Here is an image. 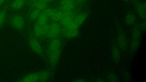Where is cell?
Wrapping results in <instances>:
<instances>
[{
	"label": "cell",
	"instance_id": "6da1fadb",
	"mask_svg": "<svg viewBox=\"0 0 146 82\" xmlns=\"http://www.w3.org/2000/svg\"><path fill=\"white\" fill-rule=\"evenodd\" d=\"M8 21L10 25L19 31H23L25 27V20L24 17L19 12H15L8 17Z\"/></svg>",
	"mask_w": 146,
	"mask_h": 82
},
{
	"label": "cell",
	"instance_id": "7a4b0ae2",
	"mask_svg": "<svg viewBox=\"0 0 146 82\" xmlns=\"http://www.w3.org/2000/svg\"><path fill=\"white\" fill-rule=\"evenodd\" d=\"M62 27L60 24L57 22H53L49 24L45 36L51 39L58 38L62 32Z\"/></svg>",
	"mask_w": 146,
	"mask_h": 82
},
{
	"label": "cell",
	"instance_id": "3957f363",
	"mask_svg": "<svg viewBox=\"0 0 146 82\" xmlns=\"http://www.w3.org/2000/svg\"><path fill=\"white\" fill-rule=\"evenodd\" d=\"M28 43L30 48L35 52L39 56L43 55L42 47L36 37L30 35L28 38Z\"/></svg>",
	"mask_w": 146,
	"mask_h": 82
},
{
	"label": "cell",
	"instance_id": "277c9868",
	"mask_svg": "<svg viewBox=\"0 0 146 82\" xmlns=\"http://www.w3.org/2000/svg\"><path fill=\"white\" fill-rule=\"evenodd\" d=\"M49 24L47 23L41 25L36 22L33 27V34L34 36L36 38L45 36L48 29Z\"/></svg>",
	"mask_w": 146,
	"mask_h": 82
},
{
	"label": "cell",
	"instance_id": "5b68a950",
	"mask_svg": "<svg viewBox=\"0 0 146 82\" xmlns=\"http://www.w3.org/2000/svg\"><path fill=\"white\" fill-rule=\"evenodd\" d=\"M135 7L138 15L143 20L146 17V5L145 2H141L137 0H133Z\"/></svg>",
	"mask_w": 146,
	"mask_h": 82
},
{
	"label": "cell",
	"instance_id": "8992f818",
	"mask_svg": "<svg viewBox=\"0 0 146 82\" xmlns=\"http://www.w3.org/2000/svg\"><path fill=\"white\" fill-rule=\"evenodd\" d=\"M26 3L25 0H13L11 2L8 4L9 11H19L25 6Z\"/></svg>",
	"mask_w": 146,
	"mask_h": 82
},
{
	"label": "cell",
	"instance_id": "52a82bcc",
	"mask_svg": "<svg viewBox=\"0 0 146 82\" xmlns=\"http://www.w3.org/2000/svg\"><path fill=\"white\" fill-rule=\"evenodd\" d=\"M62 45V41L58 37L51 39L48 45V53L61 49Z\"/></svg>",
	"mask_w": 146,
	"mask_h": 82
},
{
	"label": "cell",
	"instance_id": "ba28073f",
	"mask_svg": "<svg viewBox=\"0 0 146 82\" xmlns=\"http://www.w3.org/2000/svg\"><path fill=\"white\" fill-rule=\"evenodd\" d=\"M8 4L0 9V29L4 26L8 18Z\"/></svg>",
	"mask_w": 146,
	"mask_h": 82
},
{
	"label": "cell",
	"instance_id": "9c48e42d",
	"mask_svg": "<svg viewBox=\"0 0 146 82\" xmlns=\"http://www.w3.org/2000/svg\"><path fill=\"white\" fill-rule=\"evenodd\" d=\"M61 49L48 53V58L50 64L53 66L56 65L60 58Z\"/></svg>",
	"mask_w": 146,
	"mask_h": 82
},
{
	"label": "cell",
	"instance_id": "30bf717a",
	"mask_svg": "<svg viewBox=\"0 0 146 82\" xmlns=\"http://www.w3.org/2000/svg\"><path fill=\"white\" fill-rule=\"evenodd\" d=\"M76 15L72 11L63 12V17L60 21L62 26V27L65 26L68 23L73 20Z\"/></svg>",
	"mask_w": 146,
	"mask_h": 82
},
{
	"label": "cell",
	"instance_id": "8fae6325",
	"mask_svg": "<svg viewBox=\"0 0 146 82\" xmlns=\"http://www.w3.org/2000/svg\"><path fill=\"white\" fill-rule=\"evenodd\" d=\"M62 32L64 37L70 38H76L79 34L78 28L70 29L62 27Z\"/></svg>",
	"mask_w": 146,
	"mask_h": 82
},
{
	"label": "cell",
	"instance_id": "7c38bea8",
	"mask_svg": "<svg viewBox=\"0 0 146 82\" xmlns=\"http://www.w3.org/2000/svg\"><path fill=\"white\" fill-rule=\"evenodd\" d=\"M39 74L38 72H33L29 73L19 79L18 81L35 82L39 81Z\"/></svg>",
	"mask_w": 146,
	"mask_h": 82
},
{
	"label": "cell",
	"instance_id": "4fadbf2b",
	"mask_svg": "<svg viewBox=\"0 0 146 82\" xmlns=\"http://www.w3.org/2000/svg\"><path fill=\"white\" fill-rule=\"evenodd\" d=\"M87 12H84L76 15L73 21L79 27L85 21L88 16Z\"/></svg>",
	"mask_w": 146,
	"mask_h": 82
},
{
	"label": "cell",
	"instance_id": "5bb4252c",
	"mask_svg": "<svg viewBox=\"0 0 146 82\" xmlns=\"http://www.w3.org/2000/svg\"><path fill=\"white\" fill-rule=\"evenodd\" d=\"M124 21L127 24L132 25L135 24L136 21L135 16L132 12L128 13L125 17Z\"/></svg>",
	"mask_w": 146,
	"mask_h": 82
},
{
	"label": "cell",
	"instance_id": "9a60e30c",
	"mask_svg": "<svg viewBox=\"0 0 146 82\" xmlns=\"http://www.w3.org/2000/svg\"><path fill=\"white\" fill-rule=\"evenodd\" d=\"M117 44L119 48L122 49H125L127 46V42L125 35L122 33L118 34L117 38Z\"/></svg>",
	"mask_w": 146,
	"mask_h": 82
},
{
	"label": "cell",
	"instance_id": "2e32d148",
	"mask_svg": "<svg viewBox=\"0 0 146 82\" xmlns=\"http://www.w3.org/2000/svg\"><path fill=\"white\" fill-rule=\"evenodd\" d=\"M33 7L42 11L47 8V4L38 1H33L31 3Z\"/></svg>",
	"mask_w": 146,
	"mask_h": 82
},
{
	"label": "cell",
	"instance_id": "e0dca14e",
	"mask_svg": "<svg viewBox=\"0 0 146 82\" xmlns=\"http://www.w3.org/2000/svg\"><path fill=\"white\" fill-rule=\"evenodd\" d=\"M41 12V11L36 9H35L30 12L28 16L29 20L31 21L36 20Z\"/></svg>",
	"mask_w": 146,
	"mask_h": 82
},
{
	"label": "cell",
	"instance_id": "ac0fdd59",
	"mask_svg": "<svg viewBox=\"0 0 146 82\" xmlns=\"http://www.w3.org/2000/svg\"><path fill=\"white\" fill-rule=\"evenodd\" d=\"M39 81H45L48 80L50 77V73L49 71L44 70L39 72Z\"/></svg>",
	"mask_w": 146,
	"mask_h": 82
},
{
	"label": "cell",
	"instance_id": "d6986e66",
	"mask_svg": "<svg viewBox=\"0 0 146 82\" xmlns=\"http://www.w3.org/2000/svg\"><path fill=\"white\" fill-rule=\"evenodd\" d=\"M63 15V12L60 10H56L53 15L50 17L51 19L54 22H60Z\"/></svg>",
	"mask_w": 146,
	"mask_h": 82
},
{
	"label": "cell",
	"instance_id": "ffe728a7",
	"mask_svg": "<svg viewBox=\"0 0 146 82\" xmlns=\"http://www.w3.org/2000/svg\"><path fill=\"white\" fill-rule=\"evenodd\" d=\"M112 57L113 60L116 62H118L120 59L119 50L116 47H113L112 51Z\"/></svg>",
	"mask_w": 146,
	"mask_h": 82
},
{
	"label": "cell",
	"instance_id": "44dd1931",
	"mask_svg": "<svg viewBox=\"0 0 146 82\" xmlns=\"http://www.w3.org/2000/svg\"><path fill=\"white\" fill-rule=\"evenodd\" d=\"M49 17L41 11L37 19V23L41 25L47 23Z\"/></svg>",
	"mask_w": 146,
	"mask_h": 82
},
{
	"label": "cell",
	"instance_id": "7402d4cb",
	"mask_svg": "<svg viewBox=\"0 0 146 82\" xmlns=\"http://www.w3.org/2000/svg\"><path fill=\"white\" fill-rule=\"evenodd\" d=\"M76 3H73L68 5L60 6V10L64 12L73 11L76 7Z\"/></svg>",
	"mask_w": 146,
	"mask_h": 82
},
{
	"label": "cell",
	"instance_id": "603a6c76",
	"mask_svg": "<svg viewBox=\"0 0 146 82\" xmlns=\"http://www.w3.org/2000/svg\"><path fill=\"white\" fill-rule=\"evenodd\" d=\"M56 10L52 8H46L42 12L46 15L49 18L53 15Z\"/></svg>",
	"mask_w": 146,
	"mask_h": 82
},
{
	"label": "cell",
	"instance_id": "cb8c5ba5",
	"mask_svg": "<svg viewBox=\"0 0 146 82\" xmlns=\"http://www.w3.org/2000/svg\"><path fill=\"white\" fill-rule=\"evenodd\" d=\"M132 36L133 39L139 40L141 36V32L138 28H135L133 29Z\"/></svg>",
	"mask_w": 146,
	"mask_h": 82
},
{
	"label": "cell",
	"instance_id": "d4e9b609",
	"mask_svg": "<svg viewBox=\"0 0 146 82\" xmlns=\"http://www.w3.org/2000/svg\"><path fill=\"white\" fill-rule=\"evenodd\" d=\"M139 40L133 39L131 45V50L134 52L136 50L139 46Z\"/></svg>",
	"mask_w": 146,
	"mask_h": 82
},
{
	"label": "cell",
	"instance_id": "484cf974",
	"mask_svg": "<svg viewBox=\"0 0 146 82\" xmlns=\"http://www.w3.org/2000/svg\"><path fill=\"white\" fill-rule=\"evenodd\" d=\"M73 3H76L74 0H61L60 2V6L68 5Z\"/></svg>",
	"mask_w": 146,
	"mask_h": 82
},
{
	"label": "cell",
	"instance_id": "4316f807",
	"mask_svg": "<svg viewBox=\"0 0 146 82\" xmlns=\"http://www.w3.org/2000/svg\"><path fill=\"white\" fill-rule=\"evenodd\" d=\"M109 79L111 81L115 82L117 81V79L115 75L114 74H111L109 75Z\"/></svg>",
	"mask_w": 146,
	"mask_h": 82
},
{
	"label": "cell",
	"instance_id": "83f0119b",
	"mask_svg": "<svg viewBox=\"0 0 146 82\" xmlns=\"http://www.w3.org/2000/svg\"><path fill=\"white\" fill-rule=\"evenodd\" d=\"M76 3H82L86 2L89 0H74Z\"/></svg>",
	"mask_w": 146,
	"mask_h": 82
},
{
	"label": "cell",
	"instance_id": "f1b7e54d",
	"mask_svg": "<svg viewBox=\"0 0 146 82\" xmlns=\"http://www.w3.org/2000/svg\"><path fill=\"white\" fill-rule=\"evenodd\" d=\"M54 0H38L40 1H41L42 2H44V3H46V4L49 3H51Z\"/></svg>",
	"mask_w": 146,
	"mask_h": 82
},
{
	"label": "cell",
	"instance_id": "f546056e",
	"mask_svg": "<svg viewBox=\"0 0 146 82\" xmlns=\"http://www.w3.org/2000/svg\"><path fill=\"white\" fill-rule=\"evenodd\" d=\"M7 0H0V9L4 4Z\"/></svg>",
	"mask_w": 146,
	"mask_h": 82
},
{
	"label": "cell",
	"instance_id": "4dcf8cb0",
	"mask_svg": "<svg viewBox=\"0 0 146 82\" xmlns=\"http://www.w3.org/2000/svg\"><path fill=\"white\" fill-rule=\"evenodd\" d=\"M86 80L84 79H77L76 80L74 81L75 82H85L86 81Z\"/></svg>",
	"mask_w": 146,
	"mask_h": 82
},
{
	"label": "cell",
	"instance_id": "1f68e13d",
	"mask_svg": "<svg viewBox=\"0 0 146 82\" xmlns=\"http://www.w3.org/2000/svg\"><path fill=\"white\" fill-rule=\"evenodd\" d=\"M141 27L142 28L144 29L145 28L146 23L145 22H144L142 23L141 25Z\"/></svg>",
	"mask_w": 146,
	"mask_h": 82
},
{
	"label": "cell",
	"instance_id": "d6a6232c",
	"mask_svg": "<svg viewBox=\"0 0 146 82\" xmlns=\"http://www.w3.org/2000/svg\"><path fill=\"white\" fill-rule=\"evenodd\" d=\"M123 0L125 2H127L129 1V0Z\"/></svg>",
	"mask_w": 146,
	"mask_h": 82
},
{
	"label": "cell",
	"instance_id": "836d02e7",
	"mask_svg": "<svg viewBox=\"0 0 146 82\" xmlns=\"http://www.w3.org/2000/svg\"><path fill=\"white\" fill-rule=\"evenodd\" d=\"M38 0H32V1H37Z\"/></svg>",
	"mask_w": 146,
	"mask_h": 82
}]
</instances>
